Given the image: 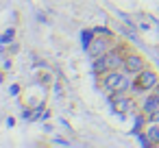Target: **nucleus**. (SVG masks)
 <instances>
[{
  "label": "nucleus",
  "mask_w": 159,
  "mask_h": 148,
  "mask_svg": "<svg viewBox=\"0 0 159 148\" xmlns=\"http://www.w3.org/2000/svg\"><path fill=\"white\" fill-rule=\"evenodd\" d=\"M105 57H107V65H109V70H120L122 65H124V52L120 50V48H109L107 52H105Z\"/></svg>",
  "instance_id": "6"
},
{
  "label": "nucleus",
  "mask_w": 159,
  "mask_h": 148,
  "mask_svg": "<svg viewBox=\"0 0 159 148\" xmlns=\"http://www.w3.org/2000/svg\"><path fill=\"white\" fill-rule=\"evenodd\" d=\"M148 122H152V124H159V109H157L155 113H150V115H148Z\"/></svg>",
  "instance_id": "13"
},
{
  "label": "nucleus",
  "mask_w": 159,
  "mask_h": 148,
  "mask_svg": "<svg viewBox=\"0 0 159 148\" xmlns=\"http://www.w3.org/2000/svg\"><path fill=\"white\" fill-rule=\"evenodd\" d=\"M94 33H96V35H105V37H113V33H111L107 26H96Z\"/></svg>",
  "instance_id": "12"
},
{
  "label": "nucleus",
  "mask_w": 159,
  "mask_h": 148,
  "mask_svg": "<svg viewBox=\"0 0 159 148\" xmlns=\"http://www.w3.org/2000/svg\"><path fill=\"white\" fill-rule=\"evenodd\" d=\"M94 37H96L94 29H89V31H81V44H83V48H85V50L89 48V44L94 42Z\"/></svg>",
  "instance_id": "10"
},
{
  "label": "nucleus",
  "mask_w": 159,
  "mask_h": 148,
  "mask_svg": "<svg viewBox=\"0 0 159 148\" xmlns=\"http://www.w3.org/2000/svg\"><path fill=\"white\" fill-rule=\"evenodd\" d=\"M18 48H20V46H18V42H16V44H11V46H9V55H16V52H18Z\"/></svg>",
  "instance_id": "14"
},
{
  "label": "nucleus",
  "mask_w": 159,
  "mask_h": 148,
  "mask_svg": "<svg viewBox=\"0 0 159 148\" xmlns=\"http://www.w3.org/2000/svg\"><path fill=\"white\" fill-rule=\"evenodd\" d=\"M13 37H16V29L11 26V29H7V31L2 33V37H0V44H9Z\"/></svg>",
  "instance_id": "11"
},
{
  "label": "nucleus",
  "mask_w": 159,
  "mask_h": 148,
  "mask_svg": "<svg viewBox=\"0 0 159 148\" xmlns=\"http://www.w3.org/2000/svg\"><path fill=\"white\" fill-rule=\"evenodd\" d=\"M0 83H2V74H0Z\"/></svg>",
  "instance_id": "18"
},
{
  "label": "nucleus",
  "mask_w": 159,
  "mask_h": 148,
  "mask_svg": "<svg viewBox=\"0 0 159 148\" xmlns=\"http://www.w3.org/2000/svg\"><path fill=\"white\" fill-rule=\"evenodd\" d=\"M20 92H22V89H20V85H13V87H11V94H13V96H16V94H20Z\"/></svg>",
  "instance_id": "16"
},
{
  "label": "nucleus",
  "mask_w": 159,
  "mask_h": 148,
  "mask_svg": "<svg viewBox=\"0 0 159 148\" xmlns=\"http://www.w3.org/2000/svg\"><path fill=\"white\" fill-rule=\"evenodd\" d=\"M126 72L122 70H109V72H105L102 74V87H105V92L107 94H120V92H129L131 89V85L133 83H129L126 81V76H124Z\"/></svg>",
  "instance_id": "1"
},
{
  "label": "nucleus",
  "mask_w": 159,
  "mask_h": 148,
  "mask_svg": "<svg viewBox=\"0 0 159 148\" xmlns=\"http://www.w3.org/2000/svg\"><path fill=\"white\" fill-rule=\"evenodd\" d=\"M157 109H159V94H157V92H148V96L142 100L139 111H144L146 115H150V113H155Z\"/></svg>",
  "instance_id": "7"
},
{
  "label": "nucleus",
  "mask_w": 159,
  "mask_h": 148,
  "mask_svg": "<svg viewBox=\"0 0 159 148\" xmlns=\"http://www.w3.org/2000/svg\"><path fill=\"white\" fill-rule=\"evenodd\" d=\"M146 65H148V63H146L144 55H139V52H126L122 70H124L126 74H133V76H135V74H137V72H142Z\"/></svg>",
  "instance_id": "4"
},
{
  "label": "nucleus",
  "mask_w": 159,
  "mask_h": 148,
  "mask_svg": "<svg viewBox=\"0 0 159 148\" xmlns=\"http://www.w3.org/2000/svg\"><path fill=\"white\" fill-rule=\"evenodd\" d=\"M2 68H5V70H11V59H5V63H2Z\"/></svg>",
  "instance_id": "15"
},
{
  "label": "nucleus",
  "mask_w": 159,
  "mask_h": 148,
  "mask_svg": "<svg viewBox=\"0 0 159 148\" xmlns=\"http://www.w3.org/2000/svg\"><path fill=\"white\" fill-rule=\"evenodd\" d=\"M111 39L113 37H105V35H96L94 37V42L89 44V48H87V55L94 59V57H100V55H105L109 48H111Z\"/></svg>",
  "instance_id": "5"
},
{
  "label": "nucleus",
  "mask_w": 159,
  "mask_h": 148,
  "mask_svg": "<svg viewBox=\"0 0 159 148\" xmlns=\"http://www.w3.org/2000/svg\"><path fill=\"white\" fill-rule=\"evenodd\" d=\"M92 70H94V74H105V72H109L107 57H105V55H100V57H94V59H92Z\"/></svg>",
  "instance_id": "8"
},
{
  "label": "nucleus",
  "mask_w": 159,
  "mask_h": 148,
  "mask_svg": "<svg viewBox=\"0 0 159 148\" xmlns=\"http://www.w3.org/2000/svg\"><path fill=\"white\" fill-rule=\"evenodd\" d=\"M144 135L148 137V141H150L152 146H159V124L148 122V126L144 128Z\"/></svg>",
  "instance_id": "9"
},
{
  "label": "nucleus",
  "mask_w": 159,
  "mask_h": 148,
  "mask_svg": "<svg viewBox=\"0 0 159 148\" xmlns=\"http://www.w3.org/2000/svg\"><path fill=\"white\" fill-rule=\"evenodd\" d=\"M155 92H157V94H159V83H157V87H155Z\"/></svg>",
  "instance_id": "17"
},
{
  "label": "nucleus",
  "mask_w": 159,
  "mask_h": 148,
  "mask_svg": "<svg viewBox=\"0 0 159 148\" xmlns=\"http://www.w3.org/2000/svg\"><path fill=\"white\" fill-rule=\"evenodd\" d=\"M111 109H113L120 118H124L126 113H131V111L135 109V100H133V96H129L126 92L113 94V96H111Z\"/></svg>",
  "instance_id": "3"
},
{
  "label": "nucleus",
  "mask_w": 159,
  "mask_h": 148,
  "mask_svg": "<svg viewBox=\"0 0 159 148\" xmlns=\"http://www.w3.org/2000/svg\"><path fill=\"white\" fill-rule=\"evenodd\" d=\"M157 83H159V74H157L152 68L146 65L142 72L135 74V81H133V85H131V92H133V94H148V92H155Z\"/></svg>",
  "instance_id": "2"
}]
</instances>
